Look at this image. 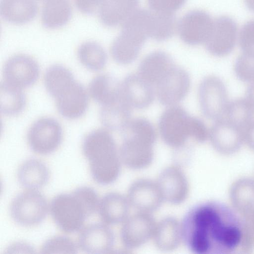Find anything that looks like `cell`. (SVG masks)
Wrapping results in <instances>:
<instances>
[{
	"label": "cell",
	"instance_id": "8992f818",
	"mask_svg": "<svg viewBox=\"0 0 254 254\" xmlns=\"http://www.w3.org/2000/svg\"><path fill=\"white\" fill-rule=\"evenodd\" d=\"M198 99L201 111L208 119L217 120L225 114L228 105L226 86L218 77L209 75L201 81Z\"/></svg>",
	"mask_w": 254,
	"mask_h": 254
},
{
	"label": "cell",
	"instance_id": "f35d334b",
	"mask_svg": "<svg viewBox=\"0 0 254 254\" xmlns=\"http://www.w3.org/2000/svg\"><path fill=\"white\" fill-rule=\"evenodd\" d=\"M190 137L196 141L202 142L205 141L209 136V132L204 123L200 119L191 117L190 123Z\"/></svg>",
	"mask_w": 254,
	"mask_h": 254
},
{
	"label": "cell",
	"instance_id": "d6986e66",
	"mask_svg": "<svg viewBox=\"0 0 254 254\" xmlns=\"http://www.w3.org/2000/svg\"><path fill=\"white\" fill-rule=\"evenodd\" d=\"M214 147L222 153H231L241 145L244 130L227 119L216 120L209 132Z\"/></svg>",
	"mask_w": 254,
	"mask_h": 254
},
{
	"label": "cell",
	"instance_id": "ffe728a7",
	"mask_svg": "<svg viewBox=\"0 0 254 254\" xmlns=\"http://www.w3.org/2000/svg\"><path fill=\"white\" fill-rule=\"evenodd\" d=\"M121 90L123 98L131 108H146L154 99L152 85L138 73L127 75L121 83Z\"/></svg>",
	"mask_w": 254,
	"mask_h": 254
},
{
	"label": "cell",
	"instance_id": "277c9868",
	"mask_svg": "<svg viewBox=\"0 0 254 254\" xmlns=\"http://www.w3.org/2000/svg\"><path fill=\"white\" fill-rule=\"evenodd\" d=\"M122 131L124 139L119 149L122 162L133 169L149 166L153 158L156 135L134 128Z\"/></svg>",
	"mask_w": 254,
	"mask_h": 254
},
{
	"label": "cell",
	"instance_id": "1f68e13d",
	"mask_svg": "<svg viewBox=\"0 0 254 254\" xmlns=\"http://www.w3.org/2000/svg\"><path fill=\"white\" fill-rule=\"evenodd\" d=\"M173 14L151 12L149 37L159 41L170 38L178 28Z\"/></svg>",
	"mask_w": 254,
	"mask_h": 254
},
{
	"label": "cell",
	"instance_id": "b9f144b4",
	"mask_svg": "<svg viewBox=\"0 0 254 254\" xmlns=\"http://www.w3.org/2000/svg\"><path fill=\"white\" fill-rule=\"evenodd\" d=\"M244 138L248 144L254 149V121H252L245 130Z\"/></svg>",
	"mask_w": 254,
	"mask_h": 254
},
{
	"label": "cell",
	"instance_id": "d590c367",
	"mask_svg": "<svg viewBox=\"0 0 254 254\" xmlns=\"http://www.w3.org/2000/svg\"><path fill=\"white\" fill-rule=\"evenodd\" d=\"M234 71L240 80L254 82V53L243 52L235 62Z\"/></svg>",
	"mask_w": 254,
	"mask_h": 254
},
{
	"label": "cell",
	"instance_id": "8fae6325",
	"mask_svg": "<svg viewBox=\"0 0 254 254\" xmlns=\"http://www.w3.org/2000/svg\"><path fill=\"white\" fill-rule=\"evenodd\" d=\"M214 20L207 12L193 10L185 14L178 23L182 40L190 45L205 43L209 37Z\"/></svg>",
	"mask_w": 254,
	"mask_h": 254
},
{
	"label": "cell",
	"instance_id": "60d3db41",
	"mask_svg": "<svg viewBox=\"0 0 254 254\" xmlns=\"http://www.w3.org/2000/svg\"><path fill=\"white\" fill-rule=\"evenodd\" d=\"M23 242H17L9 246V248L6 250V253H15L16 251L24 250L27 251L28 253H34L33 248L29 245L28 244L26 243H23Z\"/></svg>",
	"mask_w": 254,
	"mask_h": 254
},
{
	"label": "cell",
	"instance_id": "6da1fadb",
	"mask_svg": "<svg viewBox=\"0 0 254 254\" xmlns=\"http://www.w3.org/2000/svg\"><path fill=\"white\" fill-rule=\"evenodd\" d=\"M182 241L195 254H229L245 242L238 215L221 203L208 201L191 208L181 223Z\"/></svg>",
	"mask_w": 254,
	"mask_h": 254
},
{
	"label": "cell",
	"instance_id": "836d02e7",
	"mask_svg": "<svg viewBox=\"0 0 254 254\" xmlns=\"http://www.w3.org/2000/svg\"><path fill=\"white\" fill-rule=\"evenodd\" d=\"M254 112L246 99H237L228 103L227 119L244 131L252 122Z\"/></svg>",
	"mask_w": 254,
	"mask_h": 254
},
{
	"label": "cell",
	"instance_id": "ee69618b",
	"mask_svg": "<svg viewBox=\"0 0 254 254\" xmlns=\"http://www.w3.org/2000/svg\"><path fill=\"white\" fill-rule=\"evenodd\" d=\"M244 1L247 8L254 12V0H244Z\"/></svg>",
	"mask_w": 254,
	"mask_h": 254
},
{
	"label": "cell",
	"instance_id": "2e32d148",
	"mask_svg": "<svg viewBox=\"0 0 254 254\" xmlns=\"http://www.w3.org/2000/svg\"><path fill=\"white\" fill-rule=\"evenodd\" d=\"M156 182L164 200L177 204L187 198L189 190V183L179 166L171 165L165 168Z\"/></svg>",
	"mask_w": 254,
	"mask_h": 254
},
{
	"label": "cell",
	"instance_id": "f6af8a7d",
	"mask_svg": "<svg viewBox=\"0 0 254 254\" xmlns=\"http://www.w3.org/2000/svg\"><path fill=\"white\" fill-rule=\"evenodd\" d=\"M40 0L43 1L44 2V1H46L47 0Z\"/></svg>",
	"mask_w": 254,
	"mask_h": 254
},
{
	"label": "cell",
	"instance_id": "d6a6232c",
	"mask_svg": "<svg viewBox=\"0 0 254 254\" xmlns=\"http://www.w3.org/2000/svg\"><path fill=\"white\" fill-rule=\"evenodd\" d=\"M75 80L71 72L64 66L54 64L46 71L44 81L48 93L54 97L64 87Z\"/></svg>",
	"mask_w": 254,
	"mask_h": 254
},
{
	"label": "cell",
	"instance_id": "4fadbf2b",
	"mask_svg": "<svg viewBox=\"0 0 254 254\" xmlns=\"http://www.w3.org/2000/svg\"><path fill=\"white\" fill-rule=\"evenodd\" d=\"M147 37L144 32L136 27L123 25L121 33L111 46L113 59L122 64L132 63L137 57Z\"/></svg>",
	"mask_w": 254,
	"mask_h": 254
},
{
	"label": "cell",
	"instance_id": "30bf717a",
	"mask_svg": "<svg viewBox=\"0 0 254 254\" xmlns=\"http://www.w3.org/2000/svg\"><path fill=\"white\" fill-rule=\"evenodd\" d=\"M190 85L188 72L175 65L155 85L158 100L164 105H176L186 96Z\"/></svg>",
	"mask_w": 254,
	"mask_h": 254
},
{
	"label": "cell",
	"instance_id": "9a60e30c",
	"mask_svg": "<svg viewBox=\"0 0 254 254\" xmlns=\"http://www.w3.org/2000/svg\"><path fill=\"white\" fill-rule=\"evenodd\" d=\"M54 98L60 114L68 119L82 117L88 105L86 91L75 80L61 90Z\"/></svg>",
	"mask_w": 254,
	"mask_h": 254
},
{
	"label": "cell",
	"instance_id": "7bdbcfd3",
	"mask_svg": "<svg viewBox=\"0 0 254 254\" xmlns=\"http://www.w3.org/2000/svg\"><path fill=\"white\" fill-rule=\"evenodd\" d=\"M245 99L254 113V82H252L247 88Z\"/></svg>",
	"mask_w": 254,
	"mask_h": 254
},
{
	"label": "cell",
	"instance_id": "7a4b0ae2",
	"mask_svg": "<svg viewBox=\"0 0 254 254\" xmlns=\"http://www.w3.org/2000/svg\"><path fill=\"white\" fill-rule=\"evenodd\" d=\"M82 151L95 181L107 185L117 179L122 162L116 142L109 131L97 129L89 132L83 139Z\"/></svg>",
	"mask_w": 254,
	"mask_h": 254
},
{
	"label": "cell",
	"instance_id": "52a82bcc",
	"mask_svg": "<svg viewBox=\"0 0 254 254\" xmlns=\"http://www.w3.org/2000/svg\"><path fill=\"white\" fill-rule=\"evenodd\" d=\"M191 117L182 107L173 105L166 110L159 121V128L164 142L175 148L183 147L190 137Z\"/></svg>",
	"mask_w": 254,
	"mask_h": 254
},
{
	"label": "cell",
	"instance_id": "7402d4cb",
	"mask_svg": "<svg viewBox=\"0 0 254 254\" xmlns=\"http://www.w3.org/2000/svg\"><path fill=\"white\" fill-rule=\"evenodd\" d=\"M175 65L171 57L158 51L146 56L141 62L138 74L152 85H155Z\"/></svg>",
	"mask_w": 254,
	"mask_h": 254
},
{
	"label": "cell",
	"instance_id": "7c38bea8",
	"mask_svg": "<svg viewBox=\"0 0 254 254\" xmlns=\"http://www.w3.org/2000/svg\"><path fill=\"white\" fill-rule=\"evenodd\" d=\"M238 27L235 20L227 16L215 19L211 32L205 42L206 50L216 57H224L234 49L237 41Z\"/></svg>",
	"mask_w": 254,
	"mask_h": 254
},
{
	"label": "cell",
	"instance_id": "f1b7e54d",
	"mask_svg": "<svg viewBox=\"0 0 254 254\" xmlns=\"http://www.w3.org/2000/svg\"><path fill=\"white\" fill-rule=\"evenodd\" d=\"M71 13V7L67 0H47L42 8L41 22L46 28H58L66 24Z\"/></svg>",
	"mask_w": 254,
	"mask_h": 254
},
{
	"label": "cell",
	"instance_id": "74e56055",
	"mask_svg": "<svg viewBox=\"0 0 254 254\" xmlns=\"http://www.w3.org/2000/svg\"><path fill=\"white\" fill-rule=\"evenodd\" d=\"M186 0H147L150 8L156 12L173 14L181 8Z\"/></svg>",
	"mask_w": 254,
	"mask_h": 254
},
{
	"label": "cell",
	"instance_id": "ac0fdd59",
	"mask_svg": "<svg viewBox=\"0 0 254 254\" xmlns=\"http://www.w3.org/2000/svg\"><path fill=\"white\" fill-rule=\"evenodd\" d=\"M114 234L105 224L94 223L85 227L78 237V245L84 252L90 254H105L112 250Z\"/></svg>",
	"mask_w": 254,
	"mask_h": 254
},
{
	"label": "cell",
	"instance_id": "4316f807",
	"mask_svg": "<svg viewBox=\"0 0 254 254\" xmlns=\"http://www.w3.org/2000/svg\"><path fill=\"white\" fill-rule=\"evenodd\" d=\"M153 238L155 245L160 250H175L182 241L181 223L173 217L164 218L157 223Z\"/></svg>",
	"mask_w": 254,
	"mask_h": 254
},
{
	"label": "cell",
	"instance_id": "f546056e",
	"mask_svg": "<svg viewBox=\"0 0 254 254\" xmlns=\"http://www.w3.org/2000/svg\"><path fill=\"white\" fill-rule=\"evenodd\" d=\"M26 100L22 89L4 81L0 85L1 112L6 116H15L21 113L26 106Z\"/></svg>",
	"mask_w": 254,
	"mask_h": 254
},
{
	"label": "cell",
	"instance_id": "83f0119b",
	"mask_svg": "<svg viewBox=\"0 0 254 254\" xmlns=\"http://www.w3.org/2000/svg\"><path fill=\"white\" fill-rule=\"evenodd\" d=\"M131 107L122 97L114 102L102 106L100 119L107 128L123 130L130 121Z\"/></svg>",
	"mask_w": 254,
	"mask_h": 254
},
{
	"label": "cell",
	"instance_id": "3957f363",
	"mask_svg": "<svg viewBox=\"0 0 254 254\" xmlns=\"http://www.w3.org/2000/svg\"><path fill=\"white\" fill-rule=\"evenodd\" d=\"M99 200L92 188L79 187L72 192L56 196L50 204V213L56 225L62 231L75 232L98 210Z\"/></svg>",
	"mask_w": 254,
	"mask_h": 254
},
{
	"label": "cell",
	"instance_id": "d4e9b609",
	"mask_svg": "<svg viewBox=\"0 0 254 254\" xmlns=\"http://www.w3.org/2000/svg\"><path fill=\"white\" fill-rule=\"evenodd\" d=\"M38 11L35 0H0V14L6 21L23 24L33 20Z\"/></svg>",
	"mask_w": 254,
	"mask_h": 254
},
{
	"label": "cell",
	"instance_id": "44dd1931",
	"mask_svg": "<svg viewBox=\"0 0 254 254\" xmlns=\"http://www.w3.org/2000/svg\"><path fill=\"white\" fill-rule=\"evenodd\" d=\"M139 0H104L98 10L100 22L114 27L123 25L137 9Z\"/></svg>",
	"mask_w": 254,
	"mask_h": 254
},
{
	"label": "cell",
	"instance_id": "4dcf8cb0",
	"mask_svg": "<svg viewBox=\"0 0 254 254\" xmlns=\"http://www.w3.org/2000/svg\"><path fill=\"white\" fill-rule=\"evenodd\" d=\"M80 63L92 71H99L105 66L107 55L103 48L94 41H87L81 44L77 51Z\"/></svg>",
	"mask_w": 254,
	"mask_h": 254
},
{
	"label": "cell",
	"instance_id": "9c48e42d",
	"mask_svg": "<svg viewBox=\"0 0 254 254\" xmlns=\"http://www.w3.org/2000/svg\"><path fill=\"white\" fill-rule=\"evenodd\" d=\"M39 73L37 62L25 54L11 56L5 62L3 68L4 81L21 89L34 84Z\"/></svg>",
	"mask_w": 254,
	"mask_h": 254
},
{
	"label": "cell",
	"instance_id": "ab89813d",
	"mask_svg": "<svg viewBox=\"0 0 254 254\" xmlns=\"http://www.w3.org/2000/svg\"><path fill=\"white\" fill-rule=\"evenodd\" d=\"M104 0H74L77 8L84 14H91L98 10Z\"/></svg>",
	"mask_w": 254,
	"mask_h": 254
},
{
	"label": "cell",
	"instance_id": "5b68a950",
	"mask_svg": "<svg viewBox=\"0 0 254 254\" xmlns=\"http://www.w3.org/2000/svg\"><path fill=\"white\" fill-rule=\"evenodd\" d=\"M9 214L17 224L36 226L46 217L48 205L45 196L37 190H28L16 195L9 206Z\"/></svg>",
	"mask_w": 254,
	"mask_h": 254
},
{
	"label": "cell",
	"instance_id": "cb8c5ba5",
	"mask_svg": "<svg viewBox=\"0 0 254 254\" xmlns=\"http://www.w3.org/2000/svg\"><path fill=\"white\" fill-rule=\"evenodd\" d=\"M121 83L111 74H100L93 78L89 83V93L102 106L109 104L121 97Z\"/></svg>",
	"mask_w": 254,
	"mask_h": 254
},
{
	"label": "cell",
	"instance_id": "ba28073f",
	"mask_svg": "<svg viewBox=\"0 0 254 254\" xmlns=\"http://www.w3.org/2000/svg\"><path fill=\"white\" fill-rule=\"evenodd\" d=\"M63 138L61 125L52 118H42L29 128L27 140L30 148L35 153L45 155L54 152Z\"/></svg>",
	"mask_w": 254,
	"mask_h": 254
},
{
	"label": "cell",
	"instance_id": "603a6c76",
	"mask_svg": "<svg viewBox=\"0 0 254 254\" xmlns=\"http://www.w3.org/2000/svg\"><path fill=\"white\" fill-rule=\"evenodd\" d=\"M129 206L127 197L117 192H110L99 200L98 210L102 221L112 225L127 218Z\"/></svg>",
	"mask_w": 254,
	"mask_h": 254
},
{
	"label": "cell",
	"instance_id": "484cf974",
	"mask_svg": "<svg viewBox=\"0 0 254 254\" xmlns=\"http://www.w3.org/2000/svg\"><path fill=\"white\" fill-rule=\"evenodd\" d=\"M17 176L22 187L29 190H38L48 182L50 171L42 161L30 159L20 165L17 170Z\"/></svg>",
	"mask_w": 254,
	"mask_h": 254
},
{
	"label": "cell",
	"instance_id": "e0dca14e",
	"mask_svg": "<svg viewBox=\"0 0 254 254\" xmlns=\"http://www.w3.org/2000/svg\"><path fill=\"white\" fill-rule=\"evenodd\" d=\"M127 197L130 205L140 212L146 213L156 210L164 200L157 182L147 179L133 182Z\"/></svg>",
	"mask_w": 254,
	"mask_h": 254
},
{
	"label": "cell",
	"instance_id": "5bb4252c",
	"mask_svg": "<svg viewBox=\"0 0 254 254\" xmlns=\"http://www.w3.org/2000/svg\"><path fill=\"white\" fill-rule=\"evenodd\" d=\"M157 223L149 213L140 212L124 221L121 239L128 249L139 247L153 238Z\"/></svg>",
	"mask_w": 254,
	"mask_h": 254
},
{
	"label": "cell",
	"instance_id": "8d00e7d4",
	"mask_svg": "<svg viewBox=\"0 0 254 254\" xmlns=\"http://www.w3.org/2000/svg\"><path fill=\"white\" fill-rule=\"evenodd\" d=\"M239 42L243 52L254 53V19L247 21L242 27Z\"/></svg>",
	"mask_w": 254,
	"mask_h": 254
},
{
	"label": "cell",
	"instance_id": "e575fe53",
	"mask_svg": "<svg viewBox=\"0 0 254 254\" xmlns=\"http://www.w3.org/2000/svg\"><path fill=\"white\" fill-rule=\"evenodd\" d=\"M43 254H75L77 247L75 243L65 236H56L46 240L41 248Z\"/></svg>",
	"mask_w": 254,
	"mask_h": 254
}]
</instances>
